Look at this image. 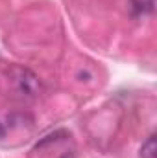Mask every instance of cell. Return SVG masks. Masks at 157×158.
<instances>
[{
  "label": "cell",
  "instance_id": "2",
  "mask_svg": "<svg viewBox=\"0 0 157 158\" xmlns=\"http://www.w3.org/2000/svg\"><path fill=\"white\" fill-rule=\"evenodd\" d=\"M133 2V7L141 13H150L154 11V6H155V0H131Z\"/></svg>",
  "mask_w": 157,
  "mask_h": 158
},
{
  "label": "cell",
  "instance_id": "1",
  "mask_svg": "<svg viewBox=\"0 0 157 158\" xmlns=\"http://www.w3.org/2000/svg\"><path fill=\"white\" fill-rule=\"evenodd\" d=\"M141 156H142V158H155V156H157L155 136H150V138L146 140V143H142V149H141Z\"/></svg>",
  "mask_w": 157,
  "mask_h": 158
}]
</instances>
